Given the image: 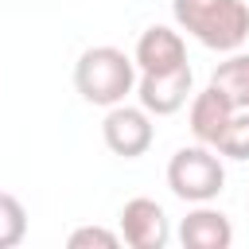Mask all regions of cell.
<instances>
[{
  "label": "cell",
  "mask_w": 249,
  "mask_h": 249,
  "mask_svg": "<svg viewBox=\"0 0 249 249\" xmlns=\"http://www.w3.org/2000/svg\"><path fill=\"white\" fill-rule=\"evenodd\" d=\"M175 23L210 51H237L249 39L245 0H171Z\"/></svg>",
  "instance_id": "6da1fadb"
},
{
  "label": "cell",
  "mask_w": 249,
  "mask_h": 249,
  "mask_svg": "<svg viewBox=\"0 0 249 249\" xmlns=\"http://www.w3.org/2000/svg\"><path fill=\"white\" fill-rule=\"evenodd\" d=\"M74 89L89 105H121L136 89V62L117 47H89L74 62Z\"/></svg>",
  "instance_id": "7a4b0ae2"
},
{
  "label": "cell",
  "mask_w": 249,
  "mask_h": 249,
  "mask_svg": "<svg viewBox=\"0 0 249 249\" xmlns=\"http://www.w3.org/2000/svg\"><path fill=\"white\" fill-rule=\"evenodd\" d=\"M167 187L183 202H210L226 187V167L206 144L179 148L167 163Z\"/></svg>",
  "instance_id": "3957f363"
},
{
  "label": "cell",
  "mask_w": 249,
  "mask_h": 249,
  "mask_svg": "<svg viewBox=\"0 0 249 249\" xmlns=\"http://www.w3.org/2000/svg\"><path fill=\"white\" fill-rule=\"evenodd\" d=\"M101 136H105V148L113 156H124V160H136L152 148L156 140V128H152V113H144L140 105H109L105 121H101Z\"/></svg>",
  "instance_id": "277c9868"
},
{
  "label": "cell",
  "mask_w": 249,
  "mask_h": 249,
  "mask_svg": "<svg viewBox=\"0 0 249 249\" xmlns=\"http://www.w3.org/2000/svg\"><path fill=\"white\" fill-rule=\"evenodd\" d=\"M191 86H195V74H191V62L175 66V70H160V74H140L136 82V97H140V109L152 113V117H171L187 105L191 97Z\"/></svg>",
  "instance_id": "5b68a950"
},
{
  "label": "cell",
  "mask_w": 249,
  "mask_h": 249,
  "mask_svg": "<svg viewBox=\"0 0 249 249\" xmlns=\"http://www.w3.org/2000/svg\"><path fill=\"white\" fill-rule=\"evenodd\" d=\"M121 237L132 249H163L167 245V214L156 198H128L121 206Z\"/></svg>",
  "instance_id": "8992f818"
},
{
  "label": "cell",
  "mask_w": 249,
  "mask_h": 249,
  "mask_svg": "<svg viewBox=\"0 0 249 249\" xmlns=\"http://www.w3.org/2000/svg\"><path fill=\"white\" fill-rule=\"evenodd\" d=\"M132 62H136V70H140V74L175 70V66H183V62H187V43H183V35H179V31H171V27L156 23V27H148V31L136 39V54H132Z\"/></svg>",
  "instance_id": "52a82bcc"
},
{
  "label": "cell",
  "mask_w": 249,
  "mask_h": 249,
  "mask_svg": "<svg viewBox=\"0 0 249 249\" xmlns=\"http://www.w3.org/2000/svg\"><path fill=\"white\" fill-rule=\"evenodd\" d=\"M179 241L187 249H230L233 226H230V218L222 210H214L206 202H195V210L179 226Z\"/></svg>",
  "instance_id": "ba28073f"
},
{
  "label": "cell",
  "mask_w": 249,
  "mask_h": 249,
  "mask_svg": "<svg viewBox=\"0 0 249 249\" xmlns=\"http://www.w3.org/2000/svg\"><path fill=\"white\" fill-rule=\"evenodd\" d=\"M230 117H233V105H230L214 86H206L202 93H195V101H191V132H195L198 144L218 148V140H222Z\"/></svg>",
  "instance_id": "9c48e42d"
},
{
  "label": "cell",
  "mask_w": 249,
  "mask_h": 249,
  "mask_svg": "<svg viewBox=\"0 0 249 249\" xmlns=\"http://www.w3.org/2000/svg\"><path fill=\"white\" fill-rule=\"evenodd\" d=\"M210 86L233 109H249V54H230L226 62H218V70L210 74Z\"/></svg>",
  "instance_id": "30bf717a"
},
{
  "label": "cell",
  "mask_w": 249,
  "mask_h": 249,
  "mask_svg": "<svg viewBox=\"0 0 249 249\" xmlns=\"http://www.w3.org/2000/svg\"><path fill=\"white\" fill-rule=\"evenodd\" d=\"M27 237V210L16 195L0 191V249H16Z\"/></svg>",
  "instance_id": "8fae6325"
},
{
  "label": "cell",
  "mask_w": 249,
  "mask_h": 249,
  "mask_svg": "<svg viewBox=\"0 0 249 249\" xmlns=\"http://www.w3.org/2000/svg\"><path fill=\"white\" fill-rule=\"evenodd\" d=\"M218 152L230 160H249V109H233V117L218 140Z\"/></svg>",
  "instance_id": "7c38bea8"
},
{
  "label": "cell",
  "mask_w": 249,
  "mask_h": 249,
  "mask_svg": "<svg viewBox=\"0 0 249 249\" xmlns=\"http://www.w3.org/2000/svg\"><path fill=\"white\" fill-rule=\"evenodd\" d=\"M70 249H117L121 245V233L105 230V226H78L70 237H66Z\"/></svg>",
  "instance_id": "4fadbf2b"
}]
</instances>
